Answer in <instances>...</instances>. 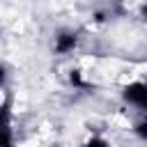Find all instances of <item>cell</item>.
<instances>
[{
	"mask_svg": "<svg viewBox=\"0 0 147 147\" xmlns=\"http://www.w3.org/2000/svg\"><path fill=\"white\" fill-rule=\"evenodd\" d=\"M0 147H14V131H11V96L0 103Z\"/></svg>",
	"mask_w": 147,
	"mask_h": 147,
	"instance_id": "1",
	"label": "cell"
},
{
	"mask_svg": "<svg viewBox=\"0 0 147 147\" xmlns=\"http://www.w3.org/2000/svg\"><path fill=\"white\" fill-rule=\"evenodd\" d=\"M122 99L147 113V83H131L122 90Z\"/></svg>",
	"mask_w": 147,
	"mask_h": 147,
	"instance_id": "2",
	"label": "cell"
},
{
	"mask_svg": "<svg viewBox=\"0 0 147 147\" xmlns=\"http://www.w3.org/2000/svg\"><path fill=\"white\" fill-rule=\"evenodd\" d=\"M76 46H78V32H76V30H60V32L55 34L53 48H55L57 55H67V53H71Z\"/></svg>",
	"mask_w": 147,
	"mask_h": 147,
	"instance_id": "3",
	"label": "cell"
},
{
	"mask_svg": "<svg viewBox=\"0 0 147 147\" xmlns=\"http://www.w3.org/2000/svg\"><path fill=\"white\" fill-rule=\"evenodd\" d=\"M69 83H71L74 87H85V80H83V76H80L78 69H71V71H69Z\"/></svg>",
	"mask_w": 147,
	"mask_h": 147,
	"instance_id": "4",
	"label": "cell"
},
{
	"mask_svg": "<svg viewBox=\"0 0 147 147\" xmlns=\"http://www.w3.org/2000/svg\"><path fill=\"white\" fill-rule=\"evenodd\" d=\"M133 131H136V136H138L140 140L147 142V119H140V122L133 126Z\"/></svg>",
	"mask_w": 147,
	"mask_h": 147,
	"instance_id": "5",
	"label": "cell"
},
{
	"mask_svg": "<svg viewBox=\"0 0 147 147\" xmlns=\"http://www.w3.org/2000/svg\"><path fill=\"white\" fill-rule=\"evenodd\" d=\"M85 147H110V145H108L101 136H92V138L85 142Z\"/></svg>",
	"mask_w": 147,
	"mask_h": 147,
	"instance_id": "6",
	"label": "cell"
},
{
	"mask_svg": "<svg viewBox=\"0 0 147 147\" xmlns=\"http://www.w3.org/2000/svg\"><path fill=\"white\" fill-rule=\"evenodd\" d=\"M5 80H7V69L5 64H0V87H5Z\"/></svg>",
	"mask_w": 147,
	"mask_h": 147,
	"instance_id": "7",
	"label": "cell"
},
{
	"mask_svg": "<svg viewBox=\"0 0 147 147\" xmlns=\"http://www.w3.org/2000/svg\"><path fill=\"white\" fill-rule=\"evenodd\" d=\"M140 16H142V21H147V2L142 5V9H140Z\"/></svg>",
	"mask_w": 147,
	"mask_h": 147,
	"instance_id": "8",
	"label": "cell"
}]
</instances>
